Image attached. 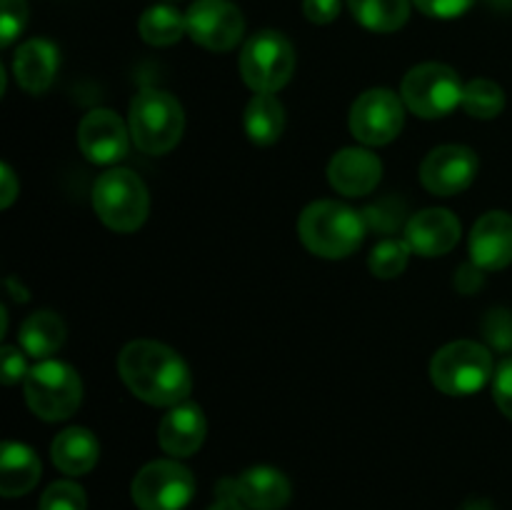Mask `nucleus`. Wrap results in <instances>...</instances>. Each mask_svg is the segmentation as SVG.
I'll list each match as a JSON object with an SVG mask.
<instances>
[{
  "instance_id": "1",
  "label": "nucleus",
  "mask_w": 512,
  "mask_h": 510,
  "mask_svg": "<svg viewBox=\"0 0 512 510\" xmlns=\"http://www.w3.org/2000/svg\"><path fill=\"white\" fill-rule=\"evenodd\" d=\"M120 380L148 405L173 408L193 390L190 368L173 348L158 340H133L118 355Z\"/></svg>"
},
{
  "instance_id": "2",
  "label": "nucleus",
  "mask_w": 512,
  "mask_h": 510,
  "mask_svg": "<svg viewBox=\"0 0 512 510\" xmlns=\"http://www.w3.org/2000/svg\"><path fill=\"white\" fill-rule=\"evenodd\" d=\"M298 235L318 258H348L363 245L365 218L338 200H315L300 213Z\"/></svg>"
},
{
  "instance_id": "3",
  "label": "nucleus",
  "mask_w": 512,
  "mask_h": 510,
  "mask_svg": "<svg viewBox=\"0 0 512 510\" xmlns=\"http://www.w3.org/2000/svg\"><path fill=\"white\" fill-rule=\"evenodd\" d=\"M130 138L148 155H165L180 143L185 130L183 105L165 90L145 88L130 103Z\"/></svg>"
},
{
  "instance_id": "4",
  "label": "nucleus",
  "mask_w": 512,
  "mask_h": 510,
  "mask_svg": "<svg viewBox=\"0 0 512 510\" xmlns=\"http://www.w3.org/2000/svg\"><path fill=\"white\" fill-rule=\"evenodd\" d=\"M93 208L115 233H135L148 220V188L133 170L113 168L95 180Z\"/></svg>"
},
{
  "instance_id": "5",
  "label": "nucleus",
  "mask_w": 512,
  "mask_h": 510,
  "mask_svg": "<svg viewBox=\"0 0 512 510\" xmlns=\"http://www.w3.org/2000/svg\"><path fill=\"white\" fill-rule=\"evenodd\" d=\"M28 408L48 423L70 418L83 403V383L68 363L43 360L23 380Z\"/></svg>"
},
{
  "instance_id": "6",
  "label": "nucleus",
  "mask_w": 512,
  "mask_h": 510,
  "mask_svg": "<svg viewBox=\"0 0 512 510\" xmlns=\"http://www.w3.org/2000/svg\"><path fill=\"white\" fill-rule=\"evenodd\" d=\"M465 85L460 75L445 63L415 65L400 85V98L405 108L425 120L445 118L458 105H463Z\"/></svg>"
},
{
  "instance_id": "7",
  "label": "nucleus",
  "mask_w": 512,
  "mask_h": 510,
  "mask_svg": "<svg viewBox=\"0 0 512 510\" xmlns=\"http://www.w3.org/2000/svg\"><path fill=\"white\" fill-rule=\"evenodd\" d=\"M493 375V355L475 340H455L443 345L430 363V378L445 395H473L483 390Z\"/></svg>"
},
{
  "instance_id": "8",
  "label": "nucleus",
  "mask_w": 512,
  "mask_h": 510,
  "mask_svg": "<svg viewBox=\"0 0 512 510\" xmlns=\"http://www.w3.org/2000/svg\"><path fill=\"white\" fill-rule=\"evenodd\" d=\"M295 70V50L285 35L263 30L240 50V75L253 93L275 95L288 85Z\"/></svg>"
},
{
  "instance_id": "9",
  "label": "nucleus",
  "mask_w": 512,
  "mask_h": 510,
  "mask_svg": "<svg viewBox=\"0 0 512 510\" xmlns=\"http://www.w3.org/2000/svg\"><path fill=\"white\" fill-rule=\"evenodd\" d=\"M195 495V478L178 460H153L133 480L140 510H183Z\"/></svg>"
},
{
  "instance_id": "10",
  "label": "nucleus",
  "mask_w": 512,
  "mask_h": 510,
  "mask_svg": "<svg viewBox=\"0 0 512 510\" xmlns=\"http://www.w3.org/2000/svg\"><path fill=\"white\" fill-rule=\"evenodd\" d=\"M405 125V103L388 88L365 90L350 108V133L363 145H388Z\"/></svg>"
},
{
  "instance_id": "11",
  "label": "nucleus",
  "mask_w": 512,
  "mask_h": 510,
  "mask_svg": "<svg viewBox=\"0 0 512 510\" xmlns=\"http://www.w3.org/2000/svg\"><path fill=\"white\" fill-rule=\"evenodd\" d=\"M193 43L213 53H225L240 43L245 30L243 13L230 0H195L185 13Z\"/></svg>"
},
{
  "instance_id": "12",
  "label": "nucleus",
  "mask_w": 512,
  "mask_h": 510,
  "mask_svg": "<svg viewBox=\"0 0 512 510\" xmlns=\"http://www.w3.org/2000/svg\"><path fill=\"white\" fill-rule=\"evenodd\" d=\"M478 165V155L468 145H440L425 155L420 165V183L428 193L453 198L473 185Z\"/></svg>"
},
{
  "instance_id": "13",
  "label": "nucleus",
  "mask_w": 512,
  "mask_h": 510,
  "mask_svg": "<svg viewBox=\"0 0 512 510\" xmlns=\"http://www.w3.org/2000/svg\"><path fill=\"white\" fill-rule=\"evenodd\" d=\"M130 128L108 108L90 110L78 125L80 153L95 165H113L128 155Z\"/></svg>"
},
{
  "instance_id": "14",
  "label": "nucleus",
  "mask_w": 512,
  "mask_h": 510,
  "mask_svg": "<svg viewBox=\"0 0 512 510\" xmlns=\"http://www.w3.org/2000/svg\"><path fill=\"white\" fill-rule=\"evenodd\" d=\"M470 263L480 270L508 268L512 263V215L505 210H490L470 233Z\"/></svg>"
},
{
  "instance_id": "15",
  "label": "nucleus",
  "mask_w": 512,
  "mask_h": 510,
  "mask_svg": "<svg viewBox=\"0 0 512 510\" xmlns=\"http://www.w3.org/2000/svg\"><path fill=\"white\" fill-rule=\"evenodd\" d=\"M460 220L445 208H428L415 213L405 225V243L410 245L415 255L423 258H438L450 253L458 245Z\"/></svg>"
},
{
  "instance_id": "16",
  "label": "nucleus",
  "mask_w": 512,
  "mask_h": 510,
  "mask_svg": "<svg viewBox=\"0 0 512 510\" xmlns=\"http://www.w3.org/2000/svg\"><path fill=\"white\" fill-rule=\"evenodd\" d=\"M383 178V163L365 148H343L328 163V180L340 195L360 198L378 188Z\"/></svg>"
},
{
  "instance_id": "17",
  "label": "nucleus",
  "mask_w": 512,
  "mask_h": 510,
  "mask_svg": "<svg viewBox=\"0 0 512 510\" xmlns=\"http://www.w3.org/2000/svg\"><path fill=\"white\" fill-rule=\"evenodd\" d=\"M205 433H208V423H205L203 410L183 400L168 408V413L160 420L158 443L173 458H190L205 443Z\"/></svg>"
},
{
  "instance_id": "18",
  "label": "nucleus",
  "mask_w": 512,
  "mask_h": 510,
  "mask_svg": "<svg viewBox=\"0 0 512 510\" xmlns=\"http://www.w3.org/2000/svg\"><path fill=\"white\" fill-rule=\"evenodd\" d=\"M290 480L270 465L248 468L233 483V500L250 510H280L290 500Z\"/></svg>"
},
{
  "instance_id": "19",
  "label": "nucleus",
  "mask_w": 512,
  "mask_h": 510,
  "mask_svg": "<svg viewBox=\"0 0 512 510\" xmlns=\"http://www.w3.org/2000/svg\"><path fill=\"white\" fill-rule=\"evenodd\" d=\"M58 48L50 40L33 38L18 48L13 58V75L23 90L40 95L53 85L58 73Z\"/></svg>"
},
{
  "instance_id": "20",
  "label": "nucleus",
  "mask_w": 512,
  "mask_h": 510,
  "mask_svg": "<svg viewBox=\"0 0 512 510\" xmlns=\"http://www.w3.org/2000/svg\"><path fill=\"white\" fill-rule=\"evenodd\" d=\"M50 455H53L55 468L63 470L65 475H85L98 463L100 445L88 428L75 425V428H65L53 440Z\"/></svg>"
},
{
  "instance_id": "21",
  "label": "nucleus",
  "mask_w": 512,
  "mask_h": 510,
  "mask_svg": "<svg viewBox=\"0 0 512 510\" xmlns=\"http://www.w3.org/2000/svg\"><path fill=\"white\" fill-rule=\"evenodd\" d=\"M40 478V460L33 448L23 443H5L0 453V493L18 498L30 493Z\"/></svg>"
},
{
  "instance_id": "22",
  "label": "nucleus",
  "mask_w": 512,
  "mask_h": 510,
  "mask_svg": "<svg viewBox=\"0 0 512 510\" xmlns=\"http://www.w3.org/2000/svg\"><path fill=\"white\" fill-rule=\"evenodd\" d=\"M243 125L248 138L255 145L278 143L285 130V110L275 95L255 93L243 115Z\"/></svg>"
},
{
  "instance_id": "23",
  "label": "nucleus",
  "mask_w": 512,
  "mask_h": 510,
  "mask_svg": "<svg viewBox=\"0 0 512 510\" xmlns=\"http://www.w3.org/2000/svg\"><path fill=\"white\" fill-rule=\"evenodd\" d=\"M65 343V323L50 310L28 315L20 325V348L33 358H50Z\"/></svg>"
},
{
  "instance_id": "24",
  "label": "nucleus",
  "mask_w": 512,
  "mask_h": 510,
  "mask_svg": "<svg viewBox=\"0 0 512 510\" xmlns=\"http://www.w3.org/2000/svg\"><path fill=\"white\" fill-rule=\"evenodd\" d=\"M355 20L373 33H395L408 23L410 0H348Z\"/></svg>"
},
{
  "instance_id": "25",
  "label": "nucleus",
  "mask_w": 512,
  "mask_h": 510,
  "mask_svg": "<svg viewBox=\"0 0 512 510\" xmlns=\"http://www.w3.org/2000/svg\"><path fill=\"white\" fill-rule=\"evenodd\" d=\"M138 33L148 45L165 48V45L178 43L188 33V23L180 10L170 8V5H153L140 15Z\"/></svg>"
},
{
  "instance_id": "26",
  "label": "nucleus",
  "mask_w": 512,
  "mask_h": 510,
  "mask_svg": "<svg viewBox=\"0 0 512 510\" xmlns=\"http://www.w3.org/2000/svg\"><path fill=\"white\" fill-rule=\"evenodd\" d=\"M505 93L498 83L488 78H475L465 85L463 93V110L470 118L493 120L503 113Z\"/></svg>"
},
{
  "instance_id": "27",
  "label": "nucleus",
  "mask_w": 512,
  "mask_h": 510,
  "mask_svg": "<svg viewBox=\"0 0 512 510\" xmlns=\"http://www.w3.org/2000/svg\"><path fill=\"white\" fill-rule=\"evenodd\" d=\"M410 255H413V250H410V245L405 243V240H383V243L375 245L373 253H370V273H373L375 278L385 280L398 278V275L408 268Z\"/></svg>"
},
{
  "instance_id": "28",
  "label": "nucleus",
  "mask_w": 512,
  "mask_h": 510,
  "mask_svg": "<svg viewBox=\"0 0 512 510\" xmlns=\"http://www.w3.org/2000/svg\"><path fill=\"white\" fill-rule=\"evenodd\" d=\"M85 490L73 480H58L40 495V510H85Z\"/></svg>"
},
{
  "instance_id": "29",
  "label": "nucleus",
  "mask_w": 512,
  "mask_h": 510,
  "mask_svg": "<svg viewBox=\"0 0 512 510\" xmlns=\"http://www.w3.org/2000/svg\"><path fill=\"white\" fill-rule=\"evenodd\" d=\"M28 23V5L25 0H0V45L8 48Z\"/></svg>"
},
{
  "instance_id": "30",
  "label": "nucleus",
  "mask_w": 512,
  "mask_h": 510,
  "mask_svg": "<svg viewBox=\"0 0 512 510\" xmlns=\"http://www.w3.org/2000/svg\"><path fill=\"white\" fill-rule=\"evenodd\" d=\"M493 395L498 408L512 420V355L500 363L493 375Z\"/></svg>"
},
{
  "instance_id": "31",
  "label": "nucleus",
  "mask_w": 512,
  "mask_h": 510,
  "mask_svg": "<svg viewBox=\"0 0 512 510\" xmlns=\"http://www.w3.org/2000/svg\"><path fill=\"white\" fill-rule=\"evenodd\" d=\"M0 365H3V383L15 385L20 380L28 378V365H25V355L20 353V348H13V345H5L0 350Z\"/></svg>"
},
{
  "instance_id": "32",
  "label": "nucleus",
  "mask_w": 512,
  "mask_h": 510,
  "mask_svg": "<svg viewBox=\"0 0 512 510\" xmlns=\"http://www.w3.org/2000/svg\"><path fill=\"white\" fill-rule=\"evenodd\" d=\"M415 5H418L420 10H423L425 15H430V18H458V15L468 13L470 5L475 3V0H413Z\"/></svg>"
},
{
  "instance_id": "33",
  "label": "nucleus",
  "mask_w": 512,
  "mask_h": 510,
  "mask_svg": "<svg viewBox=\"0 0 512 510\" xmlns=\"http://www.w3.org/2000/svg\"><path fill=\"white\" fill-rule=\"evenodd\" d=\"M303 13L310 23H333L340 13V0H303Z\"/></svg>"
},
{
  "instance_id": "34",
  "label": "nucleus",
  "mask_w": 512,
  "mask_h": 510,
  "mask_svg": "<svg viewBox=\"0 0 512 510\" xmlns=\"http://www.w3.org/2000/svg\"><path fill=\"white\" fill-rule=\"evenodd\" d=\"M0 185H3V190H0V208H10L13 200L18 198V180H15L10 165L5 163L0 165Z\"/></svg>"
},
{
  "instance_id": "35",
  "label": "nucleus",
  "mask_w": 512,
  "mask_h": 510,
  "mask_svg": "<svg viewBox=\"0 0 512 510\" xmlns=\"http://www.w3.org/2000/svg\"><path fill=\"white\" fill-rule=\"evenodd\" d=\"M208 510H248V508H245V505H240L238 500L225 498V500H218V503H215V505H210Z\"/></svg>"
}]
</instances>
